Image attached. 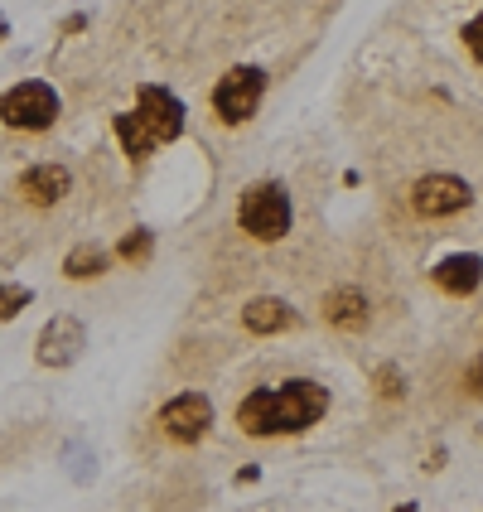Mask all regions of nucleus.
Listing matches in <instances>:
<instances>
[{
  "label": "nucleus",
  "mask_w": 483,
  "mask_h": 512,
  "mask_svg": "<svg viewBox=\"0 0 483 512\" xmlns=\"http://www.w3.org/2000/svg\"><path fill=\"white\" fill-rule=\"evenodd\" d=\"M329 411V387L310 377H295L281 387H256L252 397L237 406V426L247 435H300Z\"/></svg>",
  "instance_id": "obj_1"
},
{
  "label": "nucleus",
  "mask_w": 483,
  "mask_h": 512,
  "mask_svg": "<svg viewBox=\"0 0 483 512\" xmlns=\"http://www.w3.org/2000/svg\"><path fill=\"white\" fill-rule=\"evenodd\" d=\"M295 223V208H290V194L281 184H252L242 199H237V228L256 237V242H281Z\"/></svg>",
  "instance_id": "obj_2"
},
{
  "label": "nucleus",
  "mask_w": 483,
  "mask_h": 512,
  "mask_svg": "<svg viewBox=\"0 0 483 512\" xmlns=\"http://www.w3.org/2000/svg\"><path fill=\"white\" fill-rule=\"evenodd\" d=\"M0 121L15 126V131H49L58 121V92L39 78L5 87L0 92Z\"/></svg>",
  "instance_id": "obj_3"
},
{
  "label": "nucleus",
  "mask_w": 483,
  "mask_h": 512,
  "mask_svg": "<svg viewBox=\"0 0 483 512\" xmlns=\"http://www.w3.org/2000/svg\"><path fill=\"white\" fill-rule=\"evenodd\" d=\"M261 92H266V73H261V68H232V73H223L218 87H213V112H218L223 126H242V121L256 116Z\"/></svg>",
  "instance_id": "obj_4"
},
{
  "label": "nucleus",
  "mask_w": 483,
  "mask_h": 512,
  "mask_svg": "<svg viewBox=\"0 0 483 512\" xmlns=\"http://www.w3.org/2000/svg\"><path fill=\"white\" fill-rule=\"evenodd\" d=\"M213 426V401L203 392H179L174 401L160 406V430L170 435L174 445H199Z\"/></svg>",
  "instance_id": "obj_5"
},
{
  "label": "nucleus",
  "mask_w": 483,
  "mask_h": 512,
  "mask_svg": "<svg viewBox=\"0 0 483 512\" xmlns=\"http://www.w3.org/2000/svg\"><path fill=\"white\" fill-rule=\"evenodd\" d=\"M474 203V189L459 179V174H426V179H416V189H411V208L421 213V218H455Z\"/></svg>",
  "instance_id": "obj_6"
},
{
  "label": "nucleus",
  "mask_w": 483,
  "mask_h": 512,
  "mask_svg": "<svg viewBox=\"0 0 483 512\" xmlns=\"http://www.w3.org/2000/svg\"><path fill=\"white\" fill-rule=\"evenodd\" d=\"M136 116H141V126L150 131L155 145H170L184 136V102L174 92H165V87H141Z\"/></svg>",
  "instance_id": "obj_7"
},
{
  "label": "nucleus",
  "mask_w": 483,
  "mask_h": 512,
  "mask_svg": "<svg viewBox=\"0 0 483 512\" xmlns=\"http://www.w3.org/2000/svg\"><path fill=\"white\" fill-rule=\"evenodd\" d=\"M83 348H87L83 324H78L73 314H58V319H49V324L39 329L34 358H39L44 368H73V363L83 358Z\"/></svg>",
  "instance_id": "obj_8"
},
{
  "label": "nucleus",
  "mask_w": 483,
  "mask_h": 512,
  "mask_svg": "<svg viewBox=\"0 0 483 512\" xmlns=\"http://www.w3.org/2000/svg\"><path fill=\"white\" fill-rule=\"evenodd\" d=\"M68 189H73V174H68V165H58V160L29 165V170L20 174V184H15V194H20L29 208H54V203L68 199Z\"/></svg>",
  "instance_id": "obj_9"
},
{
  "label": "nucleus",
  "mask_w": 483,
  "mask_h": 512,
  "mask_svg": "<svg viewBox=\"0 0 483 512\" xmlns=\"http://www.w3.org/2000/svg\"><path fill=\"white\" fill-rule=\"evenodd\" d=\"M430 281L440 285L445 295H474V290L483 285V256H474V252L445 256V261H435Z\"/></svg>",
  "instance_id": "obj_10"
},
{
  "label": "nucleus",
  "mask_w": 483,
  "mask_h": 512,
  "mask_svg": "<svg viewBox=\"0 0 483 512\" xmlns=\"http://www.w3.org/2000/svg\"><path fill=\"white\" fill-rule=\"evenodd\" d=\"M324 319L334 324V329H363L368 324V295L363 290H353V285H343V290H329L324 295Z\"/></svg>",
  "instance_id": "obj_11"
},
{
  "label": "nucleus",
  "mask_w": 483,
  "mask_h": 512,
  "mask_svg": "<svg viewBox=\"0 0 483 512\" xmlns=\"http://www.w3.org/2000/svg\"><path fill=\"white\" fill-rule=\"evenodd\" d=\"M242 324H247L252 334H281V329L295 324V310H290L285 300L261 295V300H247V305H242Z\"/></svg>",
  "instance_id": "obj_12"
},
{
  "label": "nucleus",
  "mask_w": 483,
  "mask_h": 512,
  "mask_svg": "<svg viewBox=\"0 0 483 512\" xmlns=\"http://www.w3.org/2000/svg\"><path fill=\"white\" fill-rule=\"evenodd\" d=\"M107 247H97V242H83V247H73V252L63 256V276L68 281H92V276H102L107 271Z\"/></svg>",
  "instance_id": "obj_13"
},
{
  "label": "nucleus",
  "mask_w": 483,
  "mask_h": 512,
  "mask_svg": "<svg viewBox=\"0 0 483 512\" xmlns=\"http://www.w3.org/2000/svg\"><path fill=\"white\" fill-rule=\"evenodd\" d=\"M116 136H121V145H126L131 165H141L145 155L155 150V141H150V131L141 126V116H136V112H121V116H116Z\"/></svg>",
  "instance_id": "obj_14"
},
{
  "label": "nucleus",
  "mask_w": 483,
  "mask_h": 512,
  "mask_svg": "<svg viewBox=\"0 0 483 512\" xmlns=\"http://www.w3.org/2000/svg\"><path fill=\"white\" fill-rule=\"evenodd\" d=\"M116 252H121V261L141 266V261H150V252H155V237H150V232H126Z\"/></svg>",
  "instance_id": "obj_15"
},
{
  "label": "nucleus",
  "mask_w": 483,
  "mask_h": 512,
  "mask_svg": "<svg viewBox=\"0 0 483 512\" xmlns=\"http://www.w3.org/2000/svg\"><path fill=\"white\" fill-rule=\"evenodd\" d=\"M29 300H34V290H29V285H15V281L0 285V319H15Z\"/></svg>",
  "instance_id": "obj_16"
},
{
  "label": "nucleus",
  "mask_w": 483,
  "mask_h": 512,
  "mask_svg": "<svg viewBox=\"0 0 483 512\" xmlns=\"http://www.w3.org/2000/svg\"><path fill=\"white\" fill-rule=\"evenodd\" d=\"M464 49L474 54V63H483V15H479V20H469V25H464Z\"/></svg>",
  "instance_id": "obj_17"
},
{
  "label": "nucleus",
  "mask_w": 483,
  "mask_h": 512,
  "mask_svg": "<svg viewBox=\"0 0 483 512\" xmlns=\"http://www.w3.org/2000/svg\"><path fill=\"white\" fill-rule=\"evenodd\" d=\"M377 382H382V397H401V372L397 368H382Z\"/></svg>",
  "instance_id": "obj_18"
},
{
  "label": "nucleus",
  "mask_w": 483,
  "mask_h": 512,
  "mask_svg": "<svg viewBox=\"0 0 483 512\" xmlns=\"http://www.w3.org/2000/svg\"><path fill=\"white\" fill-rule=\"evenodd\" d=\"M464 387H469L474 397H483V353L474 358V363H469V377H464Z\"/></svg>",
  "instance_id": "obj_19"
}]
</instances>
